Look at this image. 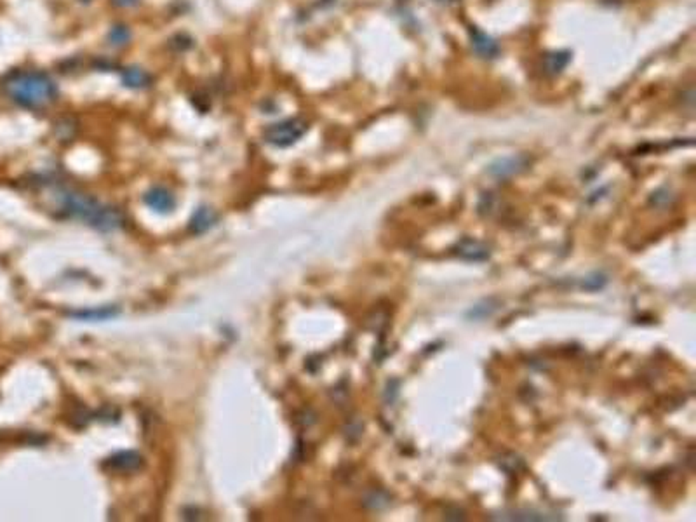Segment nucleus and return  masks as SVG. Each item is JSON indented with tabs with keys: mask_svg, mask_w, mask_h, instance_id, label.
I'll return each instance as SVG.
<instances>
[{
	"mask_svg": "<svg viewBox=\"0 0 696 522\" xmlns=\"http://www.w3.org/2000/svg\"><path fill=\"white\" fill-rule=\"evenodd\" d=\"M120 78H122V84L127 87V89H146V87L152 86V75L142 67H126L122 71H120Z\"/></svg>",
	"mask_w": 696,
	"mask_h": 522,
	"instance_id": "5",
	"label": "nucleus"
},
{
	"mask_svg": "<svg viewBox=\"0 0 696 522\" xmlns=\"http://www.w3.org/2000/svg\"><path fill=\"white\" fill-rule=\"evenodd\" d=\"M473 44H475L477 51H479L480 54H484V56H493V54H496V51H498L495 42L482 34H477V37L473 38Z\"/></svg>",
	"mask_w": 696,
	"mask_h": 522,
	"instance_id": "12",
	"label": "nucleus"
},
{
	"mask_svg": "<svg viewBox=\"0 0 696 522\" xmlns=\"http://www.w3.org/2000/svg\"><path fill=\"white\" fill-rule=\"evenodd\" d=\"M4 91L18 106L28 110L45 109L58 98L56 82L37 70L12 71L4 80Z\"/></svg>",
	"mask_w": 696,
	"mask_h": 522,
	"instance_id": "1",
	"label": "nucleus"
},
{
	"mask_svg": "<svg viewBox=\"0 0 696 522\" xmlns=\"http://www.w3.org/2000/svg\"><path fill=\"white\" fill-rule=\"evenodd\" d=\"M60 207L65 216L84 221L101 231H112L122 227L124 216L113 205L101 204L94 197L75 190H60Z\"/></svg>",
	"mask_w": 696,
	"mask_h": 522,
	"instance_id": "2",
	"label": "nucleus"
},
{
	"mask_svg": "<svg viewBox=\"0 0 696 522\" xmlns=\"http://www.w3.org/2000/svg\"><path fill=\"white\" fill-rule=\"evenodd\" d=\"M218 223L216 213L209 207H201L195 211V214L190 220V230L194 234H204V231L211 230L214 225Z\"/></svg>",
	"mask_w": 696,
	"mask_h": 522,
	"instance_id": "8",
	"label": "nucleus"
},
{
	"mask_svg": "<svg viewBox=\"0 0 696 522\" xmlns=\"http://www.w3.org/2000/svg\"><path fill=\"white\" fill-rule=\"evenodd\" d=\"M119 310L112 308V306H106V308H98V310H84V312L71 313L75 319H84V321H104V319H112L115 317Z\"/></svg>",
	"mask_w": 696,
	"mask_h": 522,
	"instance_id": "10",
	"label": "nucleus"
},
{
	"mask_svg": "<svg viewBox=\"0 0 696 522\" xmlns=\"http://www.w3.org/2000/svg\"><path fill=\"white\" fill-rule=\"evenodd\" d=\"M308 130V124L303 119L293 117V119H284L280 122L270 124L263 133L265 141L269 145L277 146V148H287L293 146L294 143L300 141Z\"/></svg>",
	"mask_w": 696,
	"mask_h": 522,
	"instance_id": "3",
	"label": "nucleus"
},
{
	"mask_svg": "<svg viewBox=\"0 0 696 522\" xmlns=\"http://www.w3.org/2000/svg\"><path fill=\"white\" fill-rule=\"evenodd\" d=\"M113 4L119 5V8H131V5H135L138 0H112Z\"/></svg>",
	"mask_w": 696,
	"mask_h": 522,
	"instance_id": "13",
	"label": "nucleus"
},
{
	"mask_svg": "<svg viewBox=\"0 0 696 522\" xmlns=\"http://www.w3.org/2000/svg\"><path fill=\"white\" fill-rule=\"evenodd\" d=\"M522 166H524V162H522L521 157H517V159L515 157L502 159V161H498L489 168V174H493L495 178H506V176H512L521 171Z\"/></svg>",
	"mask_w": 696,
	"mask_h": 522,
	"instance_id": "9",
	"label": "nucleus"
},
{
	"mask_svg": "<svg viewBox=\"0 0 696 522\" xmlns=\"http://www.w3.org/2000/svg\"><path fill=\"white\" fill-rule=\"evenodd\" d=\"M129 41H131V32L127 26L115 25L112 30H110L109 44L112 45V47H120V45H126Z\"/></svg>",
	"mask_w": 696,
	"mask_h": 522,
	"instance_id": "11",
	"label": "nucleus"
},
{
	"mask_svg": "<svg viewBox=\"0 0 696 522\" xmlns=\"http://www.w3.org/2000/svg\"><path fill=\"white\" fill-rule=\"evenodd\" d=\"M142 463H143L142 456L136 451H120L117 453V455L110 456L109 462H106V466H109L110 470H113V472H122V474H126V472H136V470L142 466Z\"/></svg>",
	"mask_w": 696,
	"mask_h": 522,
	"instance_id": "6",
	"label": "nucleus"
},
{
	"mask_svg": "<svg viewBox=\"0 0 696 522\" xmlns=\"http://www.w3.org/2000/svg\"><path fill=\"white\" fill-rule=\"evenodd\" d=\"M143 201H145V204L148 205L150 209H153L155 213H162V214L171 213L176 205V201H175V197H172L171 192L166 190V188H162V187L150 188V190L145 194V198H143Z\"/></svg>",
	"mask_w": 696,
	"mask_h": 522,
	"instance_id": "4",
	"label": "nucleus"
},
{
	"mask_svg": "<svg viewBox=\"0 0 696 522\" xmlns=\"http://www.w3.org/2000/svg\"><path fill=\"white\" fill-rule=\"evenodd\" d=\"M456 254H458L462 260L479 263V261L489 260V254L491 253H489L488 246H484V244L479 242V240L463 239L462 242L458 244V247H456Z\"/></svg>",
	"mask_w": 696,
	"mask_h": 522,
	"instance_id": "7",
	"label": "nucleus"
}]
</instances>
